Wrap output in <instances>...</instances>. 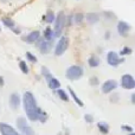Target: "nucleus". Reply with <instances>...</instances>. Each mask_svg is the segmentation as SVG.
I'll return each instance as SVG.
<instances>
[{
  "label": "nucleus",
  "instance_id": "f257e3e1",
  "mask_svg": "<svg viewBox=\"0 0 135 135\" xmlns=\"http://www.w3.org/2000/svg\"><path fill=\"white\" fill-rule=\"evenodd\" d=\"M23 104H24V109H25V113H26V115H27L28 120L32 122L38 121V116H39V113L42 112V109L37 105V101H36L32 93L26 91V93L24 94Z\"/></svg>",
  "mask_w": 135,
  "mask_h": 135
},
{
  "label": "nucleus",
  "instance_id": "f03ea898",
  "mask_svg": "<svg viewBox=\"0 0 135 135\" xmlns=\"http://www.w3.org/2000/svg\"><path fill=\"white\" fill-rule=\"evenodd\" d=\"M55 28H54V37H59L62 35L64 30V26H65V23H66V17L64 14V12H59L57 14V17L55 18Z\"/></svg>",
  "mask_w": 135,
  "mask_h": 135
},
{
  "label": "nucleus",
  "instance_id": "7ed1b4c3",
  "mask_svg": "<svg viewBox=\"0 0 135 135\" xmlns=\"http://www.w3.org/2000/svg\"><path fill=\"white\" fill-rule=\"evenodd\" d=\"M17 127H18V131L20 132V135H36L33 128L27 123L25 117L20 116L17 119Z\"/></svg>",
  "mask_w": 135,
  "mask_h": 135
},
{
  "label": "nucleus",
  "instance_id": "20e7f679",
  "mask_svg": "<svg viewBox=\"0 0 135 135\" xmlns=\"http://www.w3.org/2000/svg\"><path fill=\"white\" fill-rule=\"evenodd\" d=\"M83 74H84L83 68L79 65H71L65 71L66 78L70 79V81H77V79H79L83 76Z\"/></svg>",
  "mask_w": 135,
  "mask_h": 135
},
{
  "label": "nucleus",
  "instance_id": "39448f33",
  "mask_svg": "<svg viewBox=\"0 0 135 135\" xmlns=\"http://www.w3.org/2000/svg\"><path fill=\"white\" fill-rule=\"evenodd\" d=\"M68 47H69V38L63 36V37L59 38V40L57 42L56 46H55V55L56 56H62L68 50Z\"/></svg>",
  "mask_w": 135,
  "mask_h": 135
},
{
  "label": "nucleus",
  "instance_id": "423d86ee",
  "mask_svg": "<svg viewBox=\"0 0 135 135\" xmlns=\"http://www.w3.org/2000/svg\"><path fill=\"white\" fill-rule=\"evenodd\" d=\"M124 59L121 58V57L119 56V54H116L115 51H109L107 54V63L109 64L110 66H119L121 63H123Z\"/></svg>",
  "mask_w": 135,
  "mask_h": 135
},
{
  "label": "nucleus",
  "instance_id": "0eeeda50",
  "mask_svg": "<svg viewBox=\"0 0 135 135\" xmlns=\"http://www.w3.org/2000/svg\"><path fill=\"white\" fill-rule=\"evenodd\" d=\"M121 86L123 89H127V90H131V89L135 88V79L132 75L126 74L121 77Z\"/></svg>",
  "mask_w": 135,
  "mask_h": 135
},
{
  "label": "nucleus",
  "instance_id": "6e6552de",
  "mask_svg": "<svg viewBox=\"0 0 135 135\" xmlns=\"http://www.w3.org/2000/svg\"><path fill=\"white\" fill-rule=\"evenodd\" d=\"M117 88V82L114 81V79H108L101 86V90H102L103 94H110L112 91H114L115 89Z\"/></svg>",
  "mask_w": 135,
  "mask_h": 135
},
{
  "label": "nucleus",
  "instance_id": "1a4fd4ad",
  "mask_svg": "<svg viewBox=\"0 0 135 135\" xmlns=\"http://www.w3.org/2000/svg\"><path fill=\"white\" fill-rule=\"evenodd\" d=\"M131 30H132V26L129 25L128 23H126V21H123V20L119 21V24H117V32H119L120 36L127 37L128 33L131 32Z\"/></svg>",
  "mask_w": 135,
  "mask_h": 135
},
{
  "label": "nucleus",
  "instance_id": "9d476101",
  "mask_svg": "<svg viewBox=\"0 0 135 135\" xmlns=\"http://www.w3.org/2000/svg\"><path fill=\"white\" fill-rule=\"evenodd\" d=\"M37 42H39L38 43V49H39V51H40V54H44V55H46V54H49L50 51H51V47H52V43L51 42H47V40H45V39H38Z\"/></svg>",
  "mask_w": 135,
  "mask_h": 135
},
{
  "label": "nucleus",
  "instance_id": "9b49d317",
  "mask_svg": "<svg viewBox=\"0 0 135 135\" xmlns=\"http://www.w3.org/2000/svg\"><path fill=\"white\" fill-rule=\"evenodd\" d=\"M0 133L1 135H20L12 126L4 122H0Z\"/></svg>",
  "mask_w": 135,
  "mask_h": 135
},
{
  "label": "nucleus",
  "instance_id": "f8f14e48",
  "mask_svg": "<svg viewBox=\"0 0 135 135\" xmlns=\"http://www.w3.org/2000/svg\"><path fill=\"white\" fill-rule=\"evenodd\" d=\"M20 96H19V94L17 93H13L9 95V107L12 108L13 110H17L19 107H20Z\"/></svg>",
  "mask_w": 135,
  "mask_h": 135
},
{
  "label": "nucleus",
  "instance_id": "ddd939ff",
  "mask_svg": "<svg viewBox=\"0 0 135 135\" xmlns=\"http://www.w3.org/2000/svg\"><path fill=\"white\" fill-rule=\"evenodd\" d=\"M39 38H40V32L39 31H32L31 33H28L27 36L24 37V40H25L26 43H28V44H33V43H36Z\"/></svg>",
  "mask_w": 135,
  "mask_h": 135
},
{
  "label": "nucleus",
  "instance_id": "4468645a",
  "mask_svg": "<svg viewBox=\"0 0 135 135\" xmlns=\"http://www.w3.org/2000/svg\"><path fill=\"white\" fill-rule=\"evenodd\" d=\"M47 82V85H49L50 89H54V90H57V89L61 88V82L58 81L57 78H55L54 76H51L50 78L46 79Z\"/></svg>",
  "mask_w": 135,
  "mask_h": 135
},
{
  "label": "nucleus",
  "instance_id": "2eb2a0df",
  "mask_svg": "<svg viewBox=\"0 0 135 135\" xmlns=\"http://www.w3.org/2000/svg\"><path fill=\"white\" fill-rule=\"evenodd\" d=\"M85 19H86V21H88V24L94 25V24H96L100 20V16H98L97 13H95V12H90V13H88L85 16Z\"/></svg>",
  "mask_w": 135,
  "mask_h": 135
},
{
  "label": "nucleus",
  "instance_id": "dca6fc26",
  "mask_svg": "<svg viewBox=\"0 0 135 135\" xmlns=\"http://www.w3.org/2000/svg\"><path fill=\"white\" fill-rule=\"evenodd\" d=\"M54 38V30L51 27H46L44 30V33H43V39L47 40V42H52Z\"/></svg>",
  "mask_w": 135,
  "mask_h": 135
},
{
  "label": "nucleus",
  "instance_id": "f3484780",
  "mask_svg": "<svg viewBox=\"0 0 135 135\" xmlns=\"http://www.w3.org/2000/svg\"><path fill=\"white\" fill-rule=\"evenodd\" d=\"M100 63H101L100 58H98L97 56H95V55L90 56L89 57V59H88V64H89V66L90 68H97L98 65H100Z\"/></svg>",
  "mask_w": 135,
  "mask_h": 135
},
{
  "label": "nucleus",
  "instance_id": "a211bd4d",
  "mask_svg": "<svg viewBox=\"0 0 135 135\" xmlns=\"http://www.w3.org/2000/svg\"><path fill=\"white\" fill-rule=\"evenodd\" d=\"M97 128H98V131H100V133L103 135H107L109 133V126H108L107 122H98Z\"/></svg>",
  "mask_w": 135,
  "mask_h": 135
},
{
  "label": "nucleus",
  "instance_id": "6ab92c4d",
  "mask_svg": "<svg viewBox=\"0 0 135 135\" xmlns=\"http://www.w3.org/2000/svg\"><path fill=\"white\" fill-rule=\"evenodd\" d=\"M1 21H2V24H4V25L6 26V27L12 28V30L14 28V21L12 20L11 18H7V17H4V18H1Z\"/></svg>",
  "mask_w": 135,
  "mask_h": 135
},
{
  "label": "nucleus",
  "instance_id": "aec40b11",
  "mask_svg": "<svg viewBox=\"0 0 135 135\" xmlns=\"http://www.w3.org/2000/svg\"><path fill=\"white\" fill-rule=\"evenodd\" d=\"M68 89H69V93H70V95H71V97L74 98V101H75V102H76L77 104L79 105V107H83V105H84V104H83V102H82V101H81V98H79L78 96L76 95V93H75V91L72 90L71 88H68Z\"/></svg>",
  "mask_w": 135,
  "mask_h": 135
},
{
  "label": "nucleus",
  "instance_id": "412c9836",
  "mask_svg": "<svg viewBox=\"0 0 135 135\" xmlns=\"http://www.w3.org/2000/svg\"><path fill=\"white\" fill-rule=\"evenodd\" d=\"M57 95H58V97L61 98L62 101H65V102L66 101H69V95H68L63 89H61V88L57 89Z\"/></svg>",
  "mask_w": 135,
  "mask_h": 135
},
{
  "label": "nucleus",
  "instance_id": "4be33fe9",
  "mask_svg": "<svg viewBox=\"0 0 135 135\" xmlns=\"http://www.w3.org/2000/svg\"><path fill=\"white\" fill-rule=\"evenodd\" d=\"M55 18H56V16H55V13L52 11H49L46 13V16H45V21L49 24H52L55 21Z\"/></svg>",
  "mask_w": 135,
  "mask_h": 135
},
{
  "label": "nucleus",
  "instance_id": "5701e85b",
  "mask_svg": "<svg viewBox=\"0 0 135 135\" xmlns=\"http://www.w3.org/2000/svg\"><path fill=\"white\" fill-rule=\"evenodd\" d=\"M72 19L75 20L76 24H82V21H83V19H84V16L82 13H76L75 16H72Z\"/></svg>",
  "mask_w": 135,
  "mask_h": 135
},
{
  "label": "nucleus",
  "instance_id": "b1692460",
  "mask_svg": "<svg viewBox=\"0 0 135 135\" xmlns=\"http://www.w3.org/2000/svg\"><path fill=\"white\" fill-rule=\"evenodd\" d=\"M19 68H20V70L24 74H28V66H27V64H26V62H24V61L19 62Z\"/></svg>",
  "mask_w": 135,
  "mask_h": 135
},
{
  "label": "nucleus",
  "instance_id": "393cba45",
  "mask_svg": "<svg viewBox=\"0 0 135 135\" xmlns=\"http://www.w3.org/2000/svg\"><path fill=\"white\" fill-rule=\"evenodd\" d=\"M46 120H47V114L42 110V112L39 113V116H38V121H40L42 123H44V122H46Z\"/></svg>",
  "mask_w": 135,
  "mask_h": 135
},
{
  "label": "nucleus",
  "instance_id": "a878e982",
  "mask_svg": "<svg viewBox=\"0 0 135 135\" xmlns=\"http://www.w3.org/2000/svg\"><path fill=\"white\" fill-rule=\"evenodd\" d=\"M42 75H43V76H44L46 79H47V78H50V77L52 76L51 72H50V70L47 69V68H45V66H43V68H42Z\"/></svg>",
  "mask_w": 135,
  "mask_h": 135
},
{
  "label": "nucleus",
  "instance_id": "bb28decb",
  "mask_svg": "<svg viewBox=\"0 0 135 135\" xmlns=\"http://www.w3.org/2000/svg\"><path fill=\"white\" fill-rule=\"evenodd\" d=\"M26 58H27L31 63H37V58H36V56L33 54H31V52H26Z\"/></svg>",
  "mask_w": 135,
  "mask_h": 135
},
{
  "label": "nucleus",
  "instance_id": "cd10ccee",
  "mask_svg": "<svg viewBox=\"0 0 135 135\" xmlns=\"http://www.w3.org/2000/svg\"><path fill=\"white\" fill-rule=\"evenodd\" d=\"M89 82H90V85H93V86H96V85H98V83H100V81H98V78L97 77H91L90 79H89Z\"/></svg>",
  "mask_w": 135,
  "mask_h": 135
},
{
  "label": "nucleus",
  "instance_id": "c85d7f7f",
  "mask_svg": "<svg viewBox=\"0 0 135 135\" xmlns=\"http://www.w3.org/2000/svg\"><path fill=\"white\" fill-rule=\"evenodd\" d=\"M132 54V49L128 46L123 47V49L121 50V56H126V55H131Z\"/></svg>",
  "mask_w": 135,
  "mask_h": 135
},
{
  "label": "nucleus",
  "instance_id": "c756f323",
  "mask_svg": "<svg viewBox=\"0 0 135 135\" xmlns=\"http://www.w3.org/2000/svg\"><path fill=\"white\" fill-rule=\"evenodd\" d=\"M84 120H85V122H88V123H93V122H94V117L91 116L90 114H85V115H84Z\"/></svg>",
  "mask_w": 135,
  "mask_h": 135
},
{
  "label": "nucleus",
  "instance_id": "7c9ffc66",
  "mask_svg": "<svg viewBox=\"0 0 135 135\" xmlns=\"http://www.w3.org/2000/svg\"><path fill=\"white\" fill-rule=\"evenodd\" d=\"M103 16L107 18L108 17V19H114L115 18V14L113 13V12H103Z\"/></svg>",
  "mask_w": 135,
  "mask_h": 135
},
{
  "label": "nucleus",
  "instance_id": "2f4dec72",
  "mask_svg": "<svg viewBox=\"0 0 135 135\" xmlns=\"http://www.w3.org/2000/svg\"><path fill=\"white\" fill-rule=\"evenodd\" d=\"M122 131L129 132V133H133V128H132L131 126H128V124H123V126H122Z\"/></svg>",
  "mask_w": 135,
  "mask_h": 135
},
{
  "label": "nucleus",
  "instance_id": "473e14b6",
  "mask_svg": "<svg viewBox=\"0 0 135 135\" xmlns=\"http://www.w3.org/2000/svg\"><path fill=\"white\" fill-rule=\"evenodd\" d=\"M119 97H120L119 94H114V95L112 96V102H115V101L117 102V101H119Z\"/></svg>",
  "mask_w": 135,
  "mask_h": 135
},
{
  "label": "nucleus",
  "instance_id": "72a5a7b5",
  "mask_svg": "<svg viewBox=\"0 0 135 135\" xmlns=\"http://www.w3.org/2000/svg\"><path fill=\"white\" fill-rule=\"evenodd\" d=\"M4 84H5L4 77H2V76H0V88H1V86H4Z\"/></svg>",
  "mask_w": 135,
  "mask_h": 135
},
{
  "label": "nucleus",
  "instance_id": "f704fd0d",
  "mask_svg": "<svg viewBox=\"0 0 135 135\" xmlns=\"http://www.w3.org/2000/svg\"><path fill=\"white\" fill-rule=\"evenodd\" d=\"M132 103H135V94H132Z\"/></svg>",
  "mask_w": 135,
  "mask_h": 135
},
{
  "label": "nucleus",
  "instance_id": "c9c22d12",
  "mask_svg": "<svg viewBox=\"0 0 135 135\" xmlns=\"http://www.w3.org/2000/svg\"><path fill=\"white\" fill-rule=\"evenodd\" d=\"M109 36H110V33H109V32H107V33H105V39H109V38H110Z\"/></svg>",
  "mask_w": 135,
  "mask_h": 135
},
{
  "label": "nucleus",
  "instance_id": "e433bc0d",
  "mask_svg": "<svg viewBox=\"0 0 135 135\" xmlns=\"http://www.w3.org/2000/svg\"><path fill=\"white\" fill-rule=\"evenodd\" d=\"M1 1H4V2H5V1H7V0H1Z\"/></svg>",
  "mask_w": 135,
  "mask_h": 135
},
{
  "label": "nucleus",
  "instance_id": "4c0bfd02",
  "mask_svg": "<svg viewBox=\"0 0 135 135\" xmlns=\"http://www.w3.org/2000/svg\"><path fill=\"white\" fill-rule=\"evenodd\" d=\"M131 135H135V134L134 133H131Z\"/></svg>",
  "mask_w": 135,
  "mask_h": 135
},
{
  "label": "nucleus",
  "instance_id": "58836bf2",
  "mask_svg": "<svg viewBox=\"0 0 135 135\" xmlns=\"http://www.w3.org/2000/svg\"><path fill=\"white\" fill-rule=\"evenodd\" d=\"M0 31H1V28H0Z\"/></svg>",
  "mask_w": 135,
  "mask_h": 135
}]
</instances>
